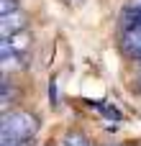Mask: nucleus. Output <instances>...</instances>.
I'll return each mask as SVG.
<instances>
[{
    "label": "nucleus",
    "mask_w": 141,
    "mask_h": 146,
    "mask_svg": "<svg viewBox=\"0 0 141 146\" xmlns=\"http://www.w3.org/2000/svg\"><path fill=\"white\" fill-rule=\"evenodd\" d=\"M62 146H90V144H87V139H85V136H80V133H67Z\"/></svg>",
    "instance_id": "obj_5"
},
{
    "label": "nucleus",
    "mask_w": 141,
    "mask_h": 146,
    "mask_svg": "<svg viewBox=\"0 0 141 146\" xmlns=\"http://www.w3.org/2000/svg\"><path fill=\"white\" fill-rule=\"evenodd\" d=\"M121 26L126 28V31H131V28H141V5H126L123 10H121Z\"/></svg>",
    "instance_id": "obj_3"
},
{
    "label": "nucleus",
    "mask_w": 141,
    "mask_h": 146,
    "mask_svg": "<svg viewBox=\"0 0 141 146\" xmlns=\"http://www.w3.org/2000/svg\"><path fill=\"white\" fill-rule=\"evenodd\" d=\"M123 49L131 54V51H136L141 49V28H131V31H126V36H123Z\"/></svg>",
    "instance_id": "obj_4"
},
{
    "label": "nucleus",
    "mask_w": 141,
    "mask_h": 146,
    "mask_svg": "<svg viewBox=\"0 0 141 146\" xmlns=\"http://www.w3.org/2000/svg\"><path fill=\"white\" fill-rule=\"evenodd\" d=\"M136 87H139V90H141V77H139V80H136Z\"/></svg>",
    "instance_id": "obj_9"
},
{
    "label": "nucleus",
    "mask_w": 141,
    "mask_h": 146,
    "mask_svg": "<svg viewBox=\"0 0 141 146\" xmlns=\"http://www.w3.org/2000/svg\"><path fill=\"white\" fill-rule=\"evenodd\" d=\"M18 5H15V0H3V13H10V10H15Z\"/></svg>",
    "instance_id": "obj_7"
},
{
    "label": "nucleus",
    "mask_w": 141,
    "mask_h": 146,
    "mask_svg": "<svg viewBox=\"0 0 141 146\" xmlns=\"http://www.w3.org/2000/svg\"><path fill=\"white\" fill-rule=\"evenodd\" d=\"M3 146H33V139H15V141H3Z\"/></svg>",
    "instance_id": "obj_6"
},
{
    "label": "nucleus",
    "mask_w": 141,
    "mask_h": 146,
    "mask_svg": "<svg viewBox=\"0 0 141 146\" xmlns=\"http://www.w3.org/2000/svg\"><path fill=\"white\" fill-rule=\"evenodd\" d=\"M0 28H3V36H13V33H18V31H26V15H23L18 8L10 10V13H3Z\"/></svg>",
    "instance_id": "obj_2"
},
{
    "label": "nucleus",
    "mask_w": 141,
    "mask_h": 146,
    "mask_svg": "<svg viewBox=\"0 0 141 146\" xmlns=\"http://www.w3.org/2000/svg\"><path fill=\"white\" fill-rule=\"evenodd\" d=\"M39 131V121L36 115L31 113H23V110H15V113H5L3 115V126H0V133H3V141H15V139H33V133Z\"/></svg>",
    "instance_id": "obj_1"
},
{
    "label": "nucleus",
    "mask_w": 141,
    "mask_h": 146,
    "mask_svg": "<svg viewBox=\"0 0 141 146\" xmlns=\"http://www.w3.org/2000/svg\"><path fill=\"white\" fill-rule=\"evenodd\" d=\"M131 5H141V0H131Z\"/></svg>",
    "instance_id": "obj_8"
}]
</instances>
